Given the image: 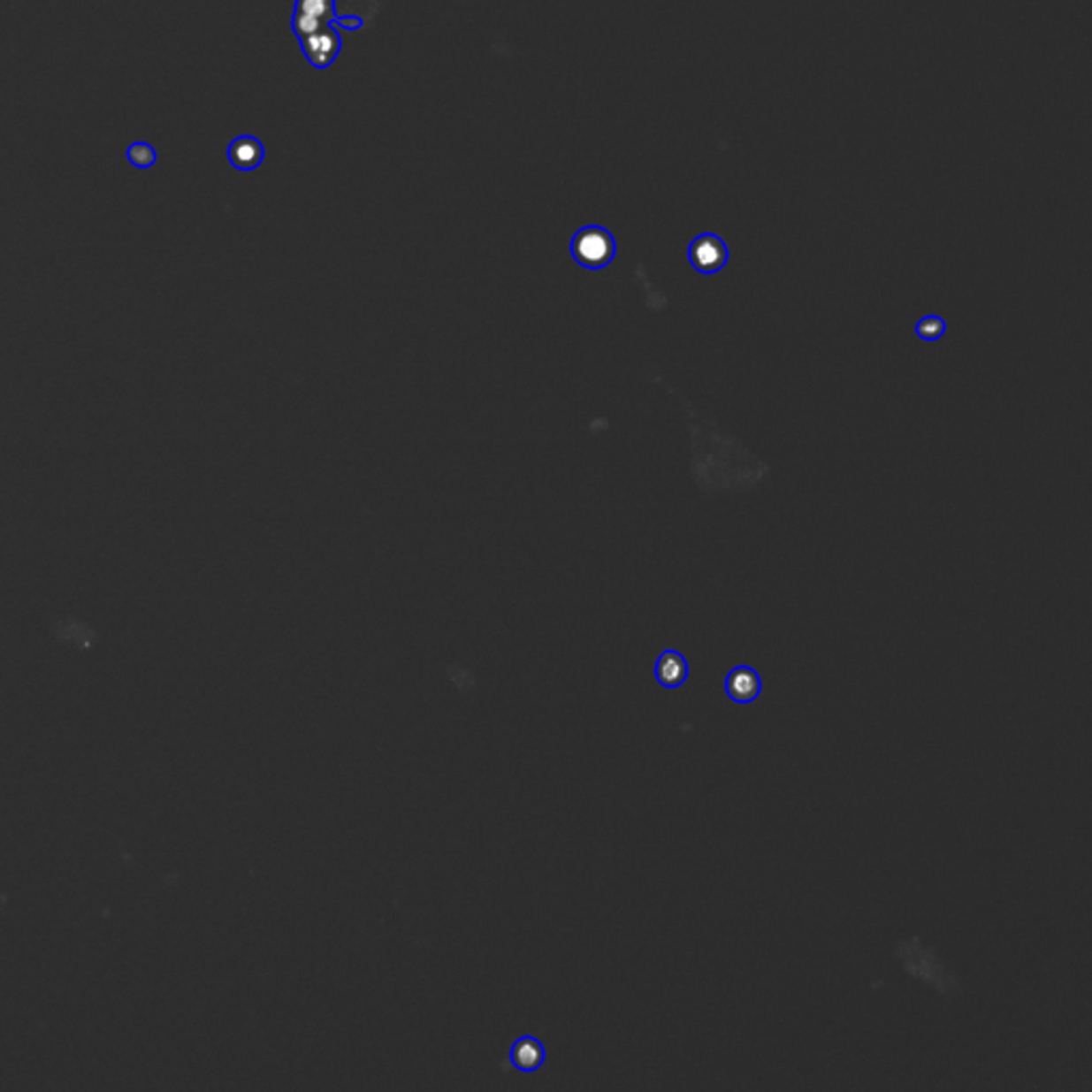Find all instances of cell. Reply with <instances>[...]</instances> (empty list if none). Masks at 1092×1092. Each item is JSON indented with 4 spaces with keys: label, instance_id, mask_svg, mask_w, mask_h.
Segmentation results:
<instances>
[{
    "label": "cell",
    "instance_id": "obj_1",
    "mask_svg": "<svg viewBox=\"0 0 1092 1092\" xmlns=\"http://www.w3.org/2000/svg\"><path fill=\"white\" fill-rule=\"evenodd\" d=\"M894 956H897L903 971L909 977H913L915 981L926 983L935 992H939L941 997L954 998L960 995L962 986L958 977L943 965L935 947L926 945L920 936L900 939L894 947Z\"/></svg>",
    "mask_w": 1092,
    "mask_h": 1092
},
{
    "label": "cell",
    "instance_id": "obj_2",
    "mask_svg": "<svg viewBox=\"0 0 1092 1092\" xmlns=\"http://www.w3.org/2000/svg\"><path fill=\"white\" fill-rule=\"evenodd\" d=\"M693 261L698 263L696 269L700 271H717L728 261L726 246L719 237H700L693 243Z\"/></svg>",
    "mask_w": 1092,
    "mask_h": 1092
},
{
    "label": "cell",
    "instance_id": "obj_3",
    "mask_svg": "<svg viewBox=\"0 0 1092 1092\" xmlns=\"http://www.w3.org/2000/svg\"><path fill=\"white\" fill-rule=\"evenodd\" d=\"M728 693L732 698H755L760 693V676L753 670L737 668L728 679Z\"/></svg>",
    "mask_w": 1092,
    "mask_h": 1092
},
{
    "label": "cell",
    "instance_id": "obj_4",
    "mask_svg": "<svg viewBox=\"0 0 1092 1092\" xmlns=\"http://www.w3.org/2000/svg\"><path fill=\"white\" fill-rule=\"evenodd\" d=\"M657 672H660V679L664 681L661 685H676V679H681V676L685 679L687 676V661L675 653H666L660 660Z\"/></svg>",
    "mask_w": 1092,
    "mask_h": 1092
},
{
    "label": "cell",
    "instance_id": "obj_5",
    "mask_svg": "<svg viewBox=\"0 0 1092 1092\" xmlns=\"http://www.w3.org/2000/svg\"><path fill=\"white\" fill-rule=\"evenodd\" d=\"M945 331L943 320H933V318H924L922 325H920V335L926 340H936L941 333Z\"/></svg>",
    "mask_w": 1092,
    "mask_h": 1092
},
{
    "label": "cell",
    "instance_id": "obj_6",
    "mask_svg": "<svg viewBox=\"0 0 1092 1092\" xmlns=\"http://www.w3.org/2000/svg\"><path fill=\"white\" fill-rule=\"evenodd\" d=\"M128 157L134 164H149L154 160V152L152 148L143 146V143H139V146H133L131 152H128Z\"/></svg>",
    "mask_w": 1092,
    "mask_h": 1092
}]
</instances>
